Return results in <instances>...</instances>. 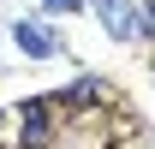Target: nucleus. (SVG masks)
<instances>
[{
    "label": "nucleus",
    "mask_w": 155,
    "mask_h": 149,
    "mask_svg": "<svg viewBox=\"0 0 155 149\" xmlns=\"http://www.w3.org/2000/svg\"><path fill=\"white\" fill-rule=\"evenodd\" d=\"M90 6H96L107 42H131L137 30H143V6H131V0H90Z\"/></svg>",
    "instance_id": "nucleus-1"
},
{
    "label": "nucleus",
    "mask_w": 155,
    "mask_h": 149,
    "mask_svg": "<svg viewBox=\"0 0 155 149\" xmlns=\"http://www.w3.org/2000/svg\"><path fill=\"white\" fill-rule=\"evenodd\" d=\"M12 42H18L24 54H36V60L60 48V42H54V30H48V24H36V18H18V24H12Z\"/></svg>",
    "instance_id": "nucleus-2"
},
{
    "label": "nucleus",
    "mask_w": 155,
    "mask_h": 149,
    "mask_svg": "<svg viewBox=\"0 0 155 149\" xmlns=\"http://www.w3.org/2000/svg\"><path fill=\"white\" fill-rule=\"evenodd\" d=\"M24 119H18V125H24V143H48V101H24Z\"/></svg>",
    "instance_id": "nucleus-3"
},
{
    "label": "nucleus",
    "mask_w": 155,
    "mask_h": 149,
    "mask_svg": "<svg viewBox=\"0 0 155 149\" xmlns=\"http://www.w3.org/2000/svg\"><path fill=\"white\" fill-rule=\"evenodd\" d=\"M42 6H48V12H78L84 0H42Z\"/></svg>",
    "instance_id": "nucleus-4"
},
{
    "label": "nucleus",
    "mask_w": 155,
    "mask_h": 149,
    "mask_svg": "<svg viewBox=\"0 0 155 149\" xmlns=\"http://www.w3.org/2000/svg\"><path fill=\"white\" fill-rule=\"evenodd\" d=\"M143 36H155V0L143 6Z\"/></svg>",
    "instance_id": "nucleus-5"
}]
</instances>
